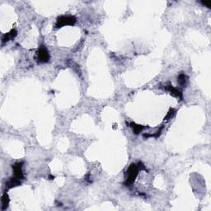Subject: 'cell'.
Listing matches in <instances>:
<instances>
[{
  "instance_id": "10",
  "label": "cell",
  "mask_w": 211,
  "mask_h": 211,
  "mask_svg": "<svg viewBox=\"0 0 211 211\" xmlns=\"http://www.w3.org/2000/svg\"><path fill=\"white\" fill-rule=\"evenodd\" d=\"M9 204V197L8 196L7 192H4L2 196V209L4 210L5 209H7V207L8 206Z\"/></svg>"
},
{
  "instance_id": "2",
  "label": "cell",
  "mask_w": 211,
  "mask_h": 211,
  "mask_svg": "<svg viewBox=\"0 0 211 211\" xmlns=\"http://www.w3.org/2000/svg\"><path fill=\"white\" fill-rule=\"evenodd\" d=\"M77 22L74 16H61L57 18L55 23L56 28L65 27V26H73Z\"/></svg>"
},
{
  "instance_id": "5",
  "label": "cell",
  "mask_w": 211,
  "mask_h": 211,
  "mask_svg": "<svg viewBox=\"0 0 211 211\" xmlns=\"http://www.w3.org/2000/svg\"><path fill=\"white\" fill-rule=\"evenodd\" d=\"M165 89L167 90V91L171 93V95H172L173 97L177 98H179L180 100H182L183 99V97H182V92L179 90V89L176 88L174 87L171 84H167L166 85V87H165Z\"/></svg>"
},
{
  "instance_id": "12",
  "label": "cell",
  "mask_w": 211,
  "mask_h": 211,
  "mask_svg": "<svg viewBox=\"0 0 211 211\" xmlns=\"http://www.w3.org/2000/svg\"><path fill=\"white\" fill-rule=\"evenodd\" d=\"M201 3L204 5H205L206 7H208L209 8H210L211 7V3L210 2H201Z\"/></svg>"
},
{
  "instance_id": "4",
  "label": "cell",
  "mask_w": 211,
  "mask_h": 211,
  "mask_svg": "<svg viewBox=\"0 0 211 211\" xmlns=\"http://www.w3.org/2000/svg\"><path fill=\"white\" fill-rule=\"evenodd\" d=\"M22 164H23V162H18L13 165L14 177L18 178V179H20V180L24 179V175H23V172H22Z\"/></svg>"
},
{
  "instance_id": "1",
  "label": "cell",
  "mask_w": 211,
  "mask_h": 211,
  "mask_svg": "<svg viewBox=\"0 0 211 211\" xmlns=\"http://www.w3.org/2000/svg\"><path fill=\"white\" fill-rule=\"evenodd\" d=\"M140 171H141L139 167V164H135V163H132L130 164V166L129 167V168L127 169L126 172H125V175H126V179H125V182H124V184L126 186H130L135 182V181L137 176H138Z\"/></svg>"
},
{
  "instance_id": "6",
  "label": "cell",
  "mask_w": 211,
  "mask_h": 211,
  "mask_svg": "<svg viewBox=\"0 0 211 211\" xmlns=\"http://www.w3.org/2000/svg\"><path fill=\"white\" fill-rule=\"evenodd\" d=\"M17 34H18V32H17V31H16L15 29H12L11 31H9V32L4 34V35L3 36L2 42L5 43V42H8V41H9V40H13V38L16 37Z\"/></svg>"
},
{
  "instance_id": "8",
  "label": "cell",
  "mask_w": 211,
  "mask_h": 211,
  "mask_svg": "<svg viewBox=\"0 0 211 211\" xmlns=\"http://www.w3.org/2000/svg\"><path fill=\"white\" fill-rule=\"evenodd\" d=\"M178 83L182 86V87H187V83H188V77H187L185 73H180L178 76Z\"/></svg>"
},
{
  "instance_id": "7",
  "label": "cell",
  "mask_w": 211,
  "mask_h": 211,
  "mask_svg": "<svg viewBox=\"0 0 211 211\" xmlns=\"http://www.w3.org/2000/svg\"><path fill=\"white\" fill-rule=\"evenodd\" d=\"M21 183H22V182H21L20 179H18V178L14 177H12L11 179L6 183V187H7L8 188H13V187L20 186Z\"/></svg>"
},
{
  "instance_id": "11",
  "label": "cell",
  "mask_w": 211,
  "mask_h": 211,
  "mask_svg": "<svg viewBox=\"0 0 211 211\" xmlns=\"http://www.w3.org/2000/svg\"><path fill=\"white\" fill-rule=\"evenodd\" d=\"M175 113H176V111H175V110L172 109V108H171V109L169 110L168 113H167V116H166V117H165L164 120H170V119H171V118L173 117L174 115H175Z\"/></svg>"
},
{
  "instance_id": "3",
  "label": "cell",
  "mask_w": 211,
  "mask_h": 211,
  "mask_svg": "<svg viewBox=\"0 0 211 211\" xmlns=\"http://www.w3.org/2000/svg\"><path fill=\"white\" fill-rule=\"evenodd\" d=\"M50 53L46 47L44 45H40L37 52V60L39 63H46L50 60Z\"/></svg>"
},
{
  "instance_id": "9",
  "label": "cell",
  "mask_w": 211,
  "mask_h": 211,
  "mask_svg": "<svg viewBox=\"0 0 211 211\" xmlns=\"http://www.w3.org/2000/svg\"><path fill=\"white\" fill-rule=\"evenodd\" d=\"M130 124L129 126L133 129L134 133L135 134V135H139V134H140V132H141V131H142L143 129L145 128V126H142V125H140V124H137L134 122H131L130 124Z\"/></svg>"
}]
</instances>
